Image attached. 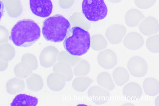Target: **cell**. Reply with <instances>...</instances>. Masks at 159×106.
<instances>
[{
    "instance_id": "39",
    "label": "cell",
    "mask_w": 159,
    "mask_h": 106,
    "mask_svg": "<svg viewBox=\"0 0 159 106\" xmlns=\"http://www.w3.org/2000/svg\"><path fill=\"white\" fill-rule=\"evenodd\" d=\"M155 104L156 106H159V96H158L156 99L155 102Z\"/></svg>"
},
{
    "instance_id": "32",
    "label": "cell",
    "mask_w": 159,
    "mask_h": 106,
    "mask_svg": "<svg viewBox=\"0 0 159 106\" xmlns=\"http://www.w3.org/2000/svg\"><path fill=\"white\" fill-rule=\"evenodd\" d=\"M21 62L28 65L32 70H35L38 67V62L36 57L30 53L24 55L21 59Z\"/></svg>"
},
{
    "instance_id": "6",
    "label": "cell",
    "mask_w": 159,
    "mask_h": 106,
    "mask_svg": "<svg viewBox=\"0 0 159 106\" xmlns=\"http://www.w3.org/2000/svg\"><path fill=\"white\" fill-rule=\"evenodd\" d=\"M127 67L130 74L136 77H143L148 71L147 62L143 58L138 56L131 58L127 63Z\"/></svg>"
},
{
    "instance_id": "15",
    "label": "cell",
    "mask_w": 159,
    "mask_h": 106,
    "mask_svg": "<svg viewBox=\"0 0 159 106\" xmlns=\"http://www.w3.org/2000/svg\"><path fill=\"white\" fill-rule=\"evenodd\" d=\"M66 82L65 79L62 76L55 73L50 74L47 80L48 87L55 91L62 90L65 85Z\"/></svg>"
},
{
    "instance_id": "29",
    "label": "cell",
    "mask_w": 159,
    "mask_h": 106,
    "mask_svg": "<svg viewBox=\"0 0 159 106\" xmlns=\"http://www.w3.org/2000/svg\"><path fill=\"white\" fill-rule=\"evenodd\" d=\"M15 55V50L10 44L6 43L0 45V56L5 60H11Z\"/></svg>"
},
{
    "instance_id": "36",
    "label": "cell",
    "mask_w": 159,
    "mask_h": 106,
    "mask_svg": "<svg viewBox=\"0 0 159 106\" xmlns=\"http://www.w3.org/2000/svg\"><path fill=\"white\" fill-rule=\"evenodd\" d=\"M8 61L0 56V71L5 70L8 68Z\"/></svg>"
},
{
    "instance_id": "26",
    "label": "cell",
    "mask_w": 159,
    "mask_h": 106,
    "mask_svg": "<svg viewBox=\"0 0 159 106\" xmlns=\"http://www.w3.org/2000/svg\"><path fill=\"white\" fill-rule=\"evenodd\" d=\"M93 82V80L86 77H79L73 81L72 86L75 91L82 92L85 91Z\"/></svg>"
},
{
    "instance_id": "7",
    "label": "cell",
    "mask_w": 159,
    "mask_h": 106,
    "mask_svg": "<svg viewBox=\"0 0 159 106\" xmlns=\"http://www.w3.org/2000/svg\"><path fill=\"white\" fill-rule=\"evenodd\" d=\"M59 53L58 50L54 46H50L45 48L39 56L41 65L45 68L53 66L57 60Z\"/></svg>"
},
{
    "instance_id": "10",
    "label": "cell",
    "mask_w": 159,
    "mask_h": 106,
    "mask_svg": "<svg viewBox=\"0 0 159 106\" xmlns=\"http://www.w3.org/2000/svg\"><path fill=\"white\" fill-rule=\"evenodd\" d=\"M88 95L92 101L97 105L106 103L110 97V93L107 90L98 86L90 87L88 91Z\"/></svg>"
},
{
    "instance_id": "20",
    "label": "cell",
    "mask_w": 159,
    "mask_h": 106,
    "mask_svg": "<svg viewBox=\"0 0 159 106\" xmlns=\"http://www.w3.org/2000/svg\"><path fill=\"white\" fill-rule=\"evenodd\" d=\"M54 73L62 76L66 81H69L72 80L73 74L71 66L68 64L61 62L55 64L53 68Z\"/></svg>"
},
{
    "instance_id": "1",
    "label": "cell",
    "mask_w": 159,
    "mask_h": 106,
    "mask_svg": "<svg viewBox=\"0 0 159 106\" xmlns=\"http://www.w3.org/2000/svg\"><path fill=\"white\" fill-rule=\"evenodd\" d=\"M41 29L34 20L24 19L20 20L12 28L10 39L16 46L29 47L40 38Z\"/></svg>"
},
{
    "instance_id": "9",
    "label": "cell",
    "mask_w": 159,
    "mask_h": 106,
    "mask_svg": "<svg viewBox=\"0 0 159 106\" xmlns=\"http://www.w3.org/2000/svg\"><path fill=\"white\" fill-rule=\"evenodd\" d=\"M97 60L101 67L106 69H109L116 65L117 58L113 51L107 49L99 53L97 57Z\"/></svg>"
},
{
    "instance_id": "2",
    "label": "cell",
    "mask_w": 159,
    "mask_h": 106,
    "mask_svg": "<svg viewBox=\"0 0 159 106\" xmlns=\"http://www.w3.org/2000/svg\"><path fill=\"white\" fill-rule=\"evenodd\" d=\"M90 38L88 32L80 27H74L67 33L63 42L64 47L70 54L82 56L89 50Z\"/></svg>"
},
{
    "instance_id": "22",
    "label": "cell",
    "mask_w": 159,
    "mask_h": 106,
    "mask_svg": "<svg viewBox=\"0 0 159 106\" xmlns=\"http://www.w3.org/2000/svg\"><path fill=\"white\" fill-rule=\"evenodd\" d=\"M112 77L116 84L119 86H121L129 81L130 76L129 73L125 68L118 67L113 71Z\"/></svg>"
},
{
    "instance_id": "8",
    "label": "cell",
    "mask_w": 159,
    "mask_h": 106,
    "mask_svg": "<svg viewBox=\"0 0 159 106\" xmlns=\"http://www.w3.org/2000/svg\"><path fill=\"white\" fill-rule=\"evenodd\" d=\"M126 32V29L123 26L113 24L107 28L105 36L110 43L116 45L121 42Z\"/></svg>"
},
{
    "instance_id": "30",
    "label": "cell",
    "mask_w": 159,
    "mask_h": 106,
    "mask_svg": "<svg viewBox=\"0 0 159 106\" xmlns=\"http://www.w3.org/2000/svg\"><path fill=\"white\" fill-rule=\"evenodd\" d=\"M14 72L15 75L20 78L28 77L32 73V70L26 64L21 62L17 64L14 68Z\"/></svg>"
},
{
    "instance_id": "21",
    "label": "cell",
    "mask_w": 159,
    "mask_h": 106,
    "mask_svg": "<svg viewBox=\"0 0 159 106\" xmlns=\"http://www.w3.org/2000/svg\"><path fill=\"white\" fill-rule=\"evenodd\" d=\"M143 87L145 93L147 95L155 96L159 93V82L154 78L149 77L145 79L143 82Z\"/></svg>"
},
{
    "instance_id": "37",
    "label": "cell",
    "mask_w": 159,
    "mask_h": 106,
    "mask_svg": "<svg viewBox=\"0 0 159 106\" xmlns=\"http://www.w3.org/2000/svg\"><path fill=\"white\" fill-rule=\"evenodd\" d=\"M4 12V6L2 2L0 0V21L3 16Z\"/></svg>"
},
{
    "instance_id": "17",
    "label": "cell",
    "mask_w": 159,
    "mask_h": 106,
    "mask_svg": "<svg viewBox=\"0 0 159 106\" xmlns=\"http://www.w3.org/2000/svg\"><path fill=\"white\" fill-rule=\"evenodd\" d=\"M39 102L35 97L25 94L17 95L11 104V106H36Z\"/></svg>"
},
{
    "instance_id": "3",
    "label": "cell",
    "mask_w": 159,
    "mask_h": 106,
    "mask_svg": "<svg viewBox=\"0 0 159 106\" xmlns=\"http://www.w3.org/2000/svg\"><path fill=\"white\" fill-rule=\"evenodd\" d=\"M70 28V24L67 19L61 15H56L44 20L42 33L47 41L61 42L64 40Z\"/></svg>"
},
{
    "instance_id": "28",
    "label": "cell",
    "mask_w": 159,
    "mask_h": 106,
    "mask_svg": "<svg viewBox=\"0 0 159 106\" xmlns=\"http://www.w3.org/2000/svg\"><path fill=\"white\" fill-rule=\"evenodd\" d=\"M80 60L79 56L72 55L67 51H62L59 53L57 60L58 62L64 63L73 67Z\"/></svg>"
},
{
    "instance_id": "23",
    "label": "cell",
    "mask_w": 159,
    "mask_h": 106,
    "mask_svg": "<svg viewBox=\"0 0 159 106\" xmlns=\"http://www.w3.org/2000/svg\"><path fill=\"white\" fill-rule=\"evenodd\" d=\"M26 83L28 89L34 92L41 90L43 85L42 77L35 73L31 74L28 77L26 80Z\"/></svg>"
},
{
    "instance_id": "12",
    "label": "cell",
    "mask_w": 159,
    "mask_h": 106,
    "mask_svg": "<svg viewBox=\"0 0 159 106\" xmlns=\"http://www.w3.org/2000/svg\"><path fill=\"white\" fill-rule=\"evenodd\" d=\"M123 43L127 49L131 50H136L142 47L144 42L141 35L137 33L132 32L129 33L125 36Z\"/></svg>"
},
{
    "instance_id": "25",
    "label": "cell",
    "mask_w": 159,
    "mask_h": 106,
    "mask_svg": "<svg viewBox=\"0 0 159 106\" xmlns=\"http://www.w3.org/2000/svg\"><path fill=\"white\" fill-rule=\"evenodd\" d=\"M107 42L102 35L97 34L93 36L90 38V46L94 50L101 51L107 46Z\"/></svg>"
},
{
    "instance_id": "24",
    "label": "cell",
    "mask_w": 159,
    "mask_h": 106,
    "mask_svg": "<svg viewBox=\"0 0 159 106\" xmlns=\"http://www.w3.org/2000/svg\"><path fill=\"white\" fill-rule=\"evenodd\" d=\"M97 81L100 87L107 91H111L115 88V85L111 76L107 72L100 73L97 77Z\"/></svg>"
},
{
    "instance_id": "33",
    "label": "cell",
    "mask_w": 159,
    "mask_h": 106,
    "mask_svg": "<svg viewBox=\"0 0 159 106\" xmlns=\"http://www.w3.org/2000/svg\"><path fill=\"white\" fill-rule=\"evenodd\" d=\"M157 0H134L135 5L141 9H147L152 7Z\"/></svg>"
},
{
    "instance_id": "5",
    "label": "cell",
    "mask_w": 159,
    "mask_h": 106,
    "mask_svg": "<svg viewBox=\"0 0 159 106\" xmlns=\"http://www.w3.org/2000/svg\"><path fill=\"white\" fill-rule=\"evenodd\" d=\"M30 4L32 12L37 16L46 18L52 13L53 6L51 0H30Z\"/></svg>"
},
{
    "instance_id": "14",
    "label": "cell",
    "mask_w": 159,
    "mask_h": 106,
    "mask_svg": "<svg viewBox=\"0 0 159 106\" xmlns=\"http://www.w3.org/2000/svg\"><path fill=\"white\" fill-rule=\"evenodd\" d=\"M3 3L8 15L12 18L20 16L23 8L20 0H1Z\"/></svg>"
},
{
    "instance_id": "18",
    "label": "cell",
    "mask_w": 159,
    "mask_h": 106,
    "mask_svg": "<svg viewBox=\"0 0 159 106\" xmlns=\"http://www.w3.org/2000/svg\"><path fill=\"white\" fill-rule=\"evenodd\" d=\"M7 92L11 95H16L22 92L25 88L24 81L19 78L9 80L6 85Z\"/></svg>"
},
{
    "instance_id": "19",
    "label": "cell",
    "mask_w": 159,
    "mask_h": 106,
    "mask_svg": "<svg viewBox=\"0 0 159 106\" xmlns=\"http://www.w3.org/2000/svg\"><path fill=\"white\" fill-rule=\"evenodd\" d=\"M69 22L72 26L80 27L86 31H88L91 27L90 22L80 12L73 13L70 18Z\"/></svg>"
},
{
    "instance_id": "31",
    "label": "cell",
    "mask_w": 159,
    "mask_h": 106,
    "mask_svg": "<svg viewBox=\"0 0 159 106\" xmlns=\"http://www.w3.org/2000/svg\"><path fill=\"white\" fill-rule=\"evenodd\" d=\"M146 46L151 52L157 53L159 52V36L156 35L149 37L146 42Z\"/></svg>"
},
{
    "instance_id": "11",
    "label": "cell",
    "mask_w": 159,
    "mask_h": 106,
    "mask_svg": "<svg viewBox=\"0 0 159 106\" xmlns=\"http://www.w3.org/2000/svg\"><path fill=\"white\" fill-rule=\"evenodd\" d=\"M140 32L144 35L149 36L156 34L159 31V24L154 17H148L144 19L139 26Z\"/></svg>"
},
{
    "instance_id": "16",
    "label": "cell",
    "mask_w": 159,
    "mask_h": 106,
    "mask_svg": "<svg viewBox=\"0 0 159 106\" xmlns=\"http://www.w3.org/2000/svg\"><path fill=\"white\" fill-rule=\"evenodd\" d=\"M143 14L136 9L128 11L125 16V20L126 25L130 27L138 26L144 19Z\"/></svg>"
},
{
    "instance_id": "38",
    "label": "cell",
    "mask_w": 159,
    "mask_h": 106,
    "mask_svg": "<svg viewBox=\"0 0 159 106\" xmlns=\"http://www.w3.org/2000/svg\"><path fill=\"white\" fill-rule=\"evenodd\" d=\"M108 1L111 3L116 4L120 2L122 0H108Z\"/></svg>"
},
{
    "instance_id": "27",
    "label": "cell",
    "mask_w": 159,
    "mask_h": 106,
    "mask_svg": "<svg viewBox=\"0 0 159 106\" xmlns=\"http://www.w3.org/2000/svg\"><path fill=\"white\" fill-rule=\"evenodd\" d=\"M73 73L77 77H84L89 72L90 66L89 63L84 60H80L75 65Z\"/></svg>"
},
{
    "instance_id": "34",
    "label": "cell",
    "mask_w": 159,
    "mask_h": 106,
    "mask_svg": "<svg viewBox=\"0 0 159 106\" xmlns=\"http://www.w3.org/2000/svg\"><path fill=\"white\" fill-rule=\"evenodd\" d=\"M9 38L8 30L4 26L0 25V45L7 43Z\"/></svg>"
},
{
    "instance_id": "4",
    "label": "cell",
    "mask_w": 159,
    "mask_h": 106,
    "mask_svg": "<svg viewBox=\"0 0 159 106\" xmlns=\"http://www.w3.org/2000/svg\"><path fill=\"white\" fill-rule=\"evenodd\" d=\"M82 10L84 16L90 21L102 20L108 14V8L104 0H83Z\"/></svg>"
},
{
    "instance_id": "35",
    "label": "cell",
    "mask_w": 159,
    "mask_h": 106,
    "mask_svg": "<svg viewBox=\"0 0 159 106\" xmlns=\"http://www.w3.org/2000/svg\"><path fill=\"white\" fill-rule=\"evenodd\" d=\"M75 0H59V4L61 8L67 9L70 8L74 4Z\"/></svg>"
},
{
    "instance_id": "13",
    "label": "cell",
    "mask_w": 159,
    "mask_h": 106,
    "mask_svg": "<svg viewBox=\"0 0 159 106\" xmlns=\"http://www.w3.org/2000/svg\"><path fill=\"white\" fill-rule=\"evenodd\" d=\"M122 92L124 96L126 99L136 101L142 95L143 90L138 84L130 82L124 86Z\"/></svg>"
}]
</instances>
